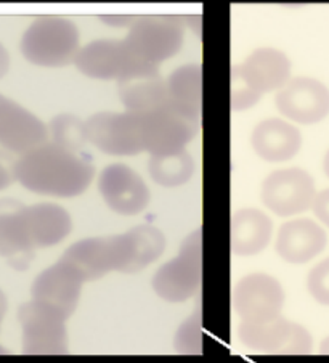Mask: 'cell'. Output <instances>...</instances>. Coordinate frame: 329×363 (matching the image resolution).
Instances as JSON below:
<instances>
[{
	"instance_id": "1",
	"label": "cell",
	"mask_w": 329,
	"mask_h": 363,
	"mask_svg": "<svg viewBox=\"0 0 329 363\" xmlns=\"http://www.w3.org/2000/svg\"><path fill=\"white\" fill-rule=\"evenodd\" d=\"M167 240L155 225L132 227L109 237H90L72 243L62 259L74 265L85 281H95L111 272L137 274L155 264L166 251Z\"/></svg>"
},
{
	"instance_id": "2",
	"label": "cell",
	"mask_w": 329,
	"mask_h": 363,
	"mask_svg": "<svg viewBox=\"0 0 329 363\" xmlns=\"http://www.w3.org/2000/svg\"><path fill=\"white\" fill-rule=\"evenodd\" d=\"M11 175L23 189L42 196H81L95 179V167L81 155L47 142L21 155Z\"/></svg>"
},
{
	"instance_id": "3",
	"label": "cell",
	"mask_w": 329,
	"mask_h": 363,
	"mask_svg": "<svg viewBox=\"0 0 329 363\" xmlns=\"http://www.w3.org/2000/svg\"><path fill=\"white\" fill-rule=\"evenodd\" d=\"M81 48L77 24L62 16H42L34 20L20 42L24 60L42 68H63L74 63Z\"/></svg>"
},
{
	"instance_id": "4",
	"label": "cell",
	"mask_w": 329,
	"mask_h": 363,
	"mask_svg": "<svg viewBox=\"0 0 329 363\" xmlns=\"http://www.w3.org/2000/svg\"><path fill=\"white\" fill-rule=\"evenodd\" d=\"M203 283V230L196 228L182 243L180 252L155 272L151 288L157 298L182 304L199 291Z\"/></svg>"
},
{
	"instance_id": "5",
	"label": "cell",
	"mask_w": 329,
	"mask_h": 363,
	"mask_svg": "<svg viewBox=\"0 0 329 363\" xmlns=\"http://www.w3.org/2000/svg\"><path fill=\"white\" fill-rule=\"evenodd\" d=\"M185 24L174 16L135 18L124 38L138 63L156 66L174 58L184 47Z\"/></svg>"
},
{
	"instance_id": "6",
	"label": "cell",
	"mask_w": 329,
	"mask_h": 363,
	"mask_svg": "<svg viewBox=\"0 0 329 363\" xmlns=\"http://www.w3.org/2000/svg\"><path fill=\"white\" fill-rule=\"evenodd\" d=\"M62 312L31 299L18 308L24 354H66L69 350L68 328Z\"/></svg>"
},
{
	"instance_id": "7",
	"label": "cell",
	"mask_w": 329,
	"mask_h": 363,
	"mask_svg": "<svg viewBox=\"0 0 329 363\" xmlns=\"http://www.w3.org/2000/svg\"><path fill=\"white\" fill-rule=\"evenodd\" d=\"M315 198V180L301 167L277 169L267 175L260 186V199L265 208L286 219L312 209Z\"/></svg>"
},
{
	"instance_id": "8",
	"label": "cell",
	"mask_w": 329,
	"mask_h": 363,
	"mask_svg": "<svg viewBox=\"0 0 329 363\" xmlns=\"http://www.w3.org/2000/svg\"><path fill=\"white\" fill-rule=\"evenodd\" d=\"M89 143L109 156L145 153L142 116L130 111H99L85 121Z\"/></svg>"
},
{
	"instance_id": "9",
	"label": "cell",
	"mask_w": 329,
	"mask_h": 363,
	"mask_svg": "<svg viewBox=\"0 0 329 363\" xmlns=\"http://www.w3.org/2000/svg\"><path fill=\"white\" fill-rule=\"evenodd\" d=\"M238 337L241 344L264 354H308L313 337L308 330L283 315L259 323H240Z\"/></svg>"
},
{
	"instance_id": "10",
	"label": "cell",
	"mask_w": 329,
	"mask_h": 363,
	"mask_svg": "<svg viewBox=\"0 0 329 363\" xmlns=\"http://www.w3.org/2000/svg\"><path fill=\"white\" fill-rule=\"evenodd\" d=\"M231 299L233 311L242 323H259L281 315L286 294L275 277L251 274L235 284Z\"/></svg>"
},
{
	"instance_id": "11",
	"label": "cell",
	"mask_w": 329,
	"mask_h": 363,
	"mask_svg": "<svg viewBox=\"0 0 329 363\" xmlns=\"http://www.w3.org/2000/svg\"><path fill=\"white\" fill-rule=\"evenodd\" d=\"M142 116L145 153L150 156H170L185 151L199 132L198 121L184 116L174 106L162 108Z\"/></svg>"
},
{
	"instance_id": "12",
	"label": "cell",
	"mask_w": 329,
	"mask_h": 363,
	"mask_svg": "<svg viewBox=\"0 0 329 363\" xmlns=\"http://www.w3.org/2000/svg\"><path fill=\"white\" fill-rule=\"evenodd\" d=\"M275 105L278 113L292 124H318L329 116V89L315 77H291L277 92Z\"/></svg>"
},
{
	"instance_id": "13",
	"label": "cell",
	"mask_w": 329,
	"mask_h": 363,
	"mask_svg": "<svg viewBox=\"0 0 329 363\" xmlns=\"http://www.w3.org/2000/svg\"><path fill=\"white\" fill-rule=\"evenodd\" d=\"M99 191L108 208L124 217L145 213L151 201V191L145 179L123 162H113L103 169L99 177Z\"/></svg>"
},
{
	"instance_id": "14",
	"label": "cell",
	"mask_w": 329,
	"mask_h": 363,
	"mask_svg": "<svg viewBox=\"0 0 329 363\" xmlns=\"http://www.w3.org/2000/svg\"><path fill=\"white\" fill-rule=\"evenodd\" d=\"M81 74L99 81H121L146 65L138 63L124 39H99L84 45L76 57Z\"/></svg>"
},
{
	"instance_id": "15",
	"label": "cell",
	"mask_w": 329,
	"mask_h": 363,
	"mask_svg": "<svg viewBox=\"0 0 329 363\" xmlns=\"http://www.w3.org/2000/svg\"><path fill=\"white\" fill-rule=\"evenodd\" d=\"M85 278L74 265L60 257L50 267L42 270L31 284L34 301L57 308L65 317H71L81 301Z\"/></svg>"
},
{
	"instance_id": "16",
	"label": "cell",
	"mask_w": 329,
	"mask_h": 363,
	"mask_svg": "<svg viewBox=\"0 0 329 363\" xmlns=\"http://www.w3.org/2000/svg\"><path fill=\"white\" fill-rule=\"evenodd\" d=\"M291 60L284 52L273 47H260L235 66L233 81L264 96V94L281 90L291 81Z\"/></svg>"
},
{
	"instance_id": "17",
	"label": "cell",
	"mask_w": 329,
	"mask_h": 363,
	"mask_svg": "<svg viewBox=\"0 0 329 363\" xmlns=\"http://www.w3.org/2000/svg\"><path fill=\"white\" fill-rule=\"evenodd\" d=\"M48 125L20 103L0 94V147L24 155L48 142Z\"/></svg>"
},
{
	"instance_id": "18",
	"label": "cell",
	"mask_w": 329,
	"mask_h": 363,
	"mask_svg": "<svg viewBox=\"0 0 329 363\" xmlns=\"http://www.w3.org/2000/svg\"><path fill=\"white\" fill-rule=\"evenodd\" d=\"M328 233L321 223L308 217H294L278 228L275 251L284 262L303 265L326 250Z\"/></svg>"
},
{
	"instance_id": "19",
	"label": "cell",
	"mask_w": 329,
	"mask_h": 363,
	"mask_svg": "<svg viewBox=\"0 0 329 363\" xmlns=\"http://www.w3.org/2000/svg\"><path fill=\"white\" fill-rule=\"evenodd\" d=\"M35 251L24 219V204L11 198L0 199V257L15 270H26Z\"/></svg>"
},
{
	"instance_id": "20",
	"label": "cell",
	"mask_w": 329,
	"mask_h": 363,
	"mask_svg": "<svg viewBox=\"0 0 329 363\" xmlns=\"http://www.w3.org/2000/svg\"><path fill=\"white\" fill-rule=\"evenodd\" d=\"M118 90L126 111L146 114L172 106L167 82L156 66H145L121 79Z\"/></svg>"
},
{
	"instance_id": "21",
	"label": "cell",
	"mask_w": 329,
	"mask_h": 363,
	"mask_svg": "<svg viewBox=\"0 0 329 363\" xmlns=\"http://www.w3.org/2000/svg\"><path fill=\"white\" fill-rule=\"evenodd\" d=\"M251 147L262 161L278 164L297 156L302 148V134L296 124L286 119H264L254 127Z\"/></svg>"
},
{
	"instance_id": "22",
	"label": "cell",
	"mask_w": 329,
	"mask_h": 363,
	"mask_svg": "<svg viewBox=\"0 0 329 363\" xmlns=\"http://www.w3.org/2000/svg\"><path fill=\"white\" fill-rule=\"evenodd\" d=\"M24 219L35 250L63 243L72 232L71 214L57 203L24 204Z\"/></svg>"
},
{
	"instance_id": "23",
	"label": "cell",
	"mask_w": 329,
	"mask_h": 363,
	"mask_svg": "<svg viewBox=\"0 0 329 363\" xmlns=\"http://www.w3.org/2000/svg\"><path fill=\"white\" fill-rule=\"evenodd\" d=\"M273 230V220L264 211L255 208L236 211L231 217V251L240 257L257 256L272 243Z\"/></svg>"
},
{
	"instance_id": "24",
	"label": "cell",
	"mask_w": 329,
	"mask_h": 363,
	"mask_svg": "<svg viewBox=\"0 0 329 363\" xmlns=\"http://www.w3.org/2000/svg\"><path fill=\"white\" fill-rule=\"evenodd\" d=\"M170 103L177 111L201 123L203 113V66L188 63L167 76Z\"/></svg>"
},
{
	"instance_id": "25",
	"label": "cell",
	"mask_w": 329,
	"mask_h": 363,
	"mask_svg": "<svg viewBox=\"0 0 329 363\" xmlns=\"http://www.w3.org/2000/svg\"><path fill=\"white\" fill-rule=\"evenodd\" d=\"M196 172L193 156L188 151L170 156H150L148 174L162 189H179L193 179Z\"/></svg>"
},
{
	"instance_id": "26",
	"label": "cell",
	"mask_w": 329,
	"mask_h": 363,
	"mask_svg": "<svg viewBox=\"0 0 329 363\" xmlns=\"http://www.w3.org/2000/svg\"><path fill=\"white\" fill-rule=\"evenodd\" d=\"M48 135L52 143L77 155L84 150L85 143H89L85 121L69 113L58 114L52 119L48 125Z\"/></svg>"
},
{
	"instance_id": "27",
	"label": "cell",
	"mask_w": 329,
	"mask_h": 363,
	"mask_svg": "<svg viewBox=\"0 0 329 363\" xmlns=\"http://www.w3.org/2000/svg\"><path fill=\"white\" fill-rule=\"evenodd\" d=\"M201 312L196 311L179 326L174 337V347L180 354L203 352V331H201Z\"/></svg>"
},
{
	"instance_id": "28",
	"label": "cell",
	"mask_w": 329,
	"mask_h": 363,
	"mask_svg": "<svg viewBox=\"0 0 329 363\" xmlns=\"http://www.w3.org/2000/svg\"><path fill=\"white\" fill-rule=\"evenodd\" d=\"M307 291L320 306L329 307V257L315 264L308 272Z\"/></svg>"
},
{
	"instance_id": "29",
	"label": "cell",
	"mask_w": 329,
	"mask_h": 363,
	"mask_svg": "<svg viewBox=\"0 0 329 363\" xmlns=\"http://www.w3.org/2000/svg\"><path fill=\"white\" fill-rule=\"evenodd\" d=\"M262 96L255 94L246 86H242L240 82H235L233 94H231V106H233L235 111H246L251 110L254 105H257Z\"/></svg>"
},
{
	"instance_id": "30",
	"label": "cell",
	"mask_w": 329,
	"mask_h": 363,
	"mask_svg": "<svg viewBox=\"0 0 329 363\" xmlns=\"http://www.w3.org/2000/svg\"><path fill=\"white\" fill-rule=\"evenodd\" d=\"M312 211L323 227L329 228V189L316 193Z\"/></svg>"
},
{
	"instance_id": "31",
	"label": "cell",
	"mask_w": 329,
	"mask_h": 363,
	"mask_svg": "<svg viewBox=\"0 0 329 363\" xmlns=\"http://www.w3.org/2000/svg\"><path fill=\"white\" fill-rule=\"evenodd\" d=\"M101 20L105 21L106 24H111V26H127V28H130L135 18H130V16H103Z\"/></svg>"
},
{
	"instance_id": "32",
	"label": "cell",
	"mask_w": 329,
	"mask_h": 363,
	"mask_svg": "<svg viewBox=\"0 0 329 363\" xmlns=\"http://www.w3.org/2000/svg\"><path fill=\"white\" fill-rule=\"evenodd\" d=\"M10 69V53L7 48L4 47L2 42H0V79L7 74Z\"/></svg>"
},
{
	"instance_id": "33",
	"label": "cell",
	"mask_w": 329,
	"mask_h": 363,
	"mask_svg": "<svg viewBox=\"0 0 329 363\" xmlns=\"http://www.w3.org/2000/svg\"><path fill=\"white\" fill-rule=\"evenodd\" d=\"M11 180H13V175H11V171H9L2 162H0V191L9 189L11 185Z\"/></svg>"
},
{
	"instance_id": "34",
	"label": "cell",
	"mask_w": 329,
	"mask_h": 363,
	"mask_svg": "<svg viewBox=\"0 0 329 363\" xmlns=\"http://www.w3.org/2000/svg\"><path fill=\"white\" fill-rule=\"evenodd\" d=\"M7 308H9L7 296H5V293L0 289V325H2V322H4L5 313H7Z\"/></svg>"
},
{
	"instance_id": "35",
	"label": "cell",
	"mask_w": 329,
	"mask_h": 363,
	"mask_svg": "<svg viewBox=\"0 0 329 363\" xmlns=\"http://www.w3.org/2000/svg\"><path fill=\"white\" fill-rule=\"evenodd\" d=\"M323 172H325V175L329 179V150L326 151L325 158H323Z\"/></svg>"
},
{
	"instance_id": "36",
	"label": "cell",
	"mask_w": 329,
	"mask_h": 363,
	"mask_svg": "<svg viewBox=\"0 0 329 363\" xmlns=\"http://www.w3.org/2000/svg\"><path fill=\"white\" fill-rule=\"evenodd\" d=\"M320 352L321 354H329V336H326L325 340L320 344Z\"/></svg>"
},
{
	"instance_id": "37",
	"label": "cell",
	"mask_w": 329,
	"mask_h": 363,
	"mask_svg": "<svg viewBox=\"0 0 329 363\" xmlns=\"http://www.w3.org/2000/svg\"><path fill=\"white\" fill-rule=\"evenodd\" d=\"M7 352H9L7 349H5L4 346H0V354H7Z\"/></svg>"
}]
</instances>
